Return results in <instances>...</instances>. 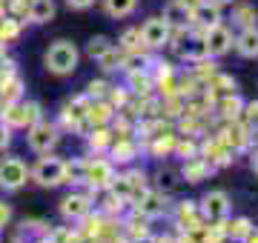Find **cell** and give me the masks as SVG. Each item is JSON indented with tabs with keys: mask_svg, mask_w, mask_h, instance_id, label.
I'll use <instances>...</instances> for the list:
<instances>
[{
	"mask_svg": "<svg viewBox=\"0 0 258 243\" xmlns=\"http://www.w3.org/2000/svg\"><path fill=\"white\" fill-rule=\"evenodd\" d=\"M249 166H252V172L258 175V149H255V155H252V160H249Z\"/></svg>",
	"mask_w": 258,
	"mask_h": 243,
	"instance_id": "ab89813d",
	"label": "cell"
},
{
	"mask_svg": "<svg viewBox=\"0 0 258 243\" xmlns=\"http://www.w3.org/2000/svg\"><path fill=\"white\" fill-rule=\"evenodd\" d=\"M89 141H92V146H95V149H103V146L109 143V132L103 129V126H98V129L92 132V138H89Z\"/></svg>",
	"mask_w": 258,
	"mask_h": 243,
	"instance_id": "1f68e13d",
	"label": "cell"
},
{
	"mask_svg": "<svg viewBox=\"0 0 258 243\" xmlns=\"http://www.w3.org/2000/svg\"><path fill=\"white\" fill-rule=\"evenodd\" d=\"M26 143L29 149L37 152V155H49L57 146V129L46 120H37L26 129Z\"/></svg>",
	"mask_w": 258,
	"mask_h": 243,
	"instance_id": "277c9868",
	"label": "cell"
},
{
	"mask_svg": "<svg viewBox=\"0 0 258 243\" xmlns=\"http://www.w3.org/2000/svg\"><path fill=\"white\" fill-rule=\"evenodd\" d=\"M78 60H81V52H78V46H75L72 40H55L46 49V57H43L46 69L57 77L72 75L75 69H78Z\"/></svg>",
	"mask_w": 258,
	"mask_h": 243,
	"instance_id": "6da1fadb",
	"label": "cell"
},
{
	"mask_svg": "<svg viewBox=\"0 0 258 243\" xmlns=\"http://www.w3.org/2000/svg\"><path fill=\"white\" fill-rule=\"evenodd\" d=\"M0 120L6 123L9 129H29L32 123L40 120V106L35 100H18V103H9V106H3V114H0Z\"/></svg>",
	"mask_w": 258,
	"mask_h": 243,
	"instance_id": "3957f363",
	"label": "cell"
},
{
	"mask_svg": "<svg viewBox=\"0 0 258 243\" xmlns=\"http://www.w3.org/2000/svg\"><path fill=\"white\" fill-rule=\"evenodd\" d=\"M20 94H23V80H20L15 72L6 77H0V103L9 106V103H18Z\"/></svg>",
	"mask_w": 258,
	"mask_h": 243,
	"instance_id": "5bb4252c",
	"label": "cell"
},
{
	"mask_svg": "<svg viewBox=\"0 0 258 243\" xmlns=\"http://www.w3.org/2000/svg\"><path fill=\"white\" fill-rule=\"evenodd\" d=\"M232 46L241 57H258V26L241 29V35L232 40Z\"/></svg>",
	"mask_w": 258,
	"mask_h": 243,
	"instance_id": "4fadbf2b",
	"label": "cell"
},
{
	"mask_svg": "<svg viewBox=\"0 0 258 243\" xmlns=\"http://www.w3.org/2000/svg\"><path fill=\"white\" fill-rule=\"evenodd\" d=\"M9 217H12V209H9L6 203H0V229L9 223Z\"/></svg>",
	"mask_w": 258,
	"mask_h": 243,
	"instance_id": "f35d334b",
	"label": "cell"
},
{
	"mask_svg": "<svg viewBox=\"0 0 258 243\" xmlns=\"http://www.w3.org/2000/svg\"><path fill=\"white\" fill-rule=\"evenodd\" d=\"M89 212H92V200L86 195H66L60 200V215L66 220H83Z\"/></svg>",
	"mask_w": 258,
	"mask_h": 243,
	"instance_id": "7c38bea8",
	"label": "cell"
},
{
	"mask_svg": "<svg viewBox=\"0 0 258 243\" xmlns=\"http://www.w3.org/2000/svg\"><path fill=\"white\" fill-rule=\"evenodd\" d=\"M164 20L169 29H178V32H184L189 23H192V6L186 3V0H169L164 9Z\"/></svg>",
	"mask_w": 258,
	"mask_h": 243,
	"instance_id": "30bf717a",
	"label": "cell"
},
{
	"mask_svg": "<svg viewBox=\"0 0 258 243\" xmlns=\"http://www.w3.org/2000/svg\"><path fill=\"white\" fill-rule=\"evenodd\" d=\"M230 234H232V237H238V240L249 237V234H252V223H249V217H238V220H232V223H230Z\"/></svg>",
	"mask_w": 258,
	"mask_h": 243,
	"instance_id": "d4e9b609",
	"label": "cell"
},
{
	"mask_svg": "<svg viewBox=\"0 0 258 243\" xmlns=\"http://www.w3.org/2000/svg\"><path fill=\"white\" fill-rule=\"evenodd\" d=\"M29 20L37 23V26H43L49 20L55 18V0H29Z\"/></svg>",
	"mask_w": 258,
	"mask_h": 243,
	"instance_id": "9a60e30c",
	"label": "cell"
},
{
	"mask_svg": "<svg viewBox=\"0 0 258 243\" xmlns=\"http://www.w3.org/2000/svg\"><path fill=\"white\" fill-rule=\"evenodd\" d=\"M175 172H169V169H166V172H161V189H166V192H169V189H175Z\"/></svg>",
	"mask_w": 258,
	"mask_h": 243,
	"instance_id": "d6a6232c",
	"label": "cell"
},
{
	"mask_svg": "<svg viewBox=\"0 0 258 243\" xmlns=\"http://www.w3.org/2000/svg\"><path fill=\"white\" fill-rule=\"evenodd\" d=\"M138 32H141V43L149 49H164L169 43V35H172V29L166 26L164 18H149Z\"/></svg>",
	"mask_w": 258,
	"mask_h": 243,
	"instance_id": "52a82bcc",
	"label": "cell"
},
{
	"mask_svg": "<svg viewBox=\"0 0 258 243\" xmlns=\"http://www.w3.org/2000/svg\"><path fill=\"white\" fill-rule=\"evenodd\" d=\"M235 20H238V23H241L244 29H247V26H255L258 12L252 9V6H241V9H235Z\"/></svg>",
	"mask_w": 258,
	"mask_h": 243,
	"instance_id": "4316f807",
	"label": "cell"
},
{
	"mask_svg": "<svg viewBox=\"0 0 258 243\" xmlns=\"http://www.w3.org/2000/svg\"><path fill=\"white\" fill-rule=\"evenodd\" d=\"M192 23L201 32H207L210 26H215V23H221V6L215 3V0H201V3H195L192 6Z\"/></svg>",
	"mask_w": 258,
	"mask_h": 243,
	"instance_id": "8fae6325",
	"label": "cell"
},
{
	"mask_svg": "<svg viewBox=\"0 0 258 243\" xmlns=\"http://www.w3.org/2000/svg\"><path fill=\"white\" fill-rule=\"evenodd\" d=\"M132 155H135V146L126 141H118L115 143V160L118 163H126V160H132Z\"/></svg>",
	"mask_w": 258,
	"mask_h": 243,
	"instance_id": "f1b7e54d",
	"label": "cell"
},
{
	"mask_svg": "<svg viewBox=\"0 0 258 243\" xmlns=\"http://www.w3.org/2000/svg\"><path fill=\"white\" fill-rule=\"evenodd\" d=\"M224 109H227V114H230V117H235V114L244 109V106H241L238 97H232V100H224Z\"/></svg>",
	"mask_w": 258,
	"mask_h": 243,
	"instance_id": "e575fe53",
	"label": "cell"
},
{
	"mask_svg": "<svg viewBox=\"0 0 258 243\" xmlns=\"http://www.w3.org/2000/svg\"><path fill=\"white\" fill-rule=\"evenodd\" d=\"M241 112H244V120H247L249 126H252V129H258V100L247 103V106H244Z\"/></svg>",
	"mask_w": 258,
	"mask_h": 243,
	"instance_id": "4dcf8cb0",
	"label": "cell"
},
{
	"mask_svg": "<svg viewBox=\"0 0 258 243\" xmlns=\"http://www.w3.org/2000/svg\"><path fill=\"white\" fill-rule=\"evenodd\" d=\"M141 243H158V240H152V237H144V240H141Z\"/></svg>",
	"mask_w": 258,
	"mask_h": 243,
	"instance_id": "60d3db41",
	"label": "cell"
},
{
	"mask_svg": "<svg viewBox=\"0 0 258 243\" xmlns=\"http://www.w3.org/2000/svg\"><path fill=\"white\" fill-rule=\"evenodd\" d=\"M92 3H95V0H66V6H69V9H75V12H86Z\"/></svg>",
	"mask_w": 258,
	"mask_h": 243,
	"instance_id": "8d00e7d4",
	"label": "cell"
},
{
	"mask_svg": "<svg viewBox=\"0 0 258 243\" xmlns=\"http://www.w3.org/2000/svg\"><path fill=\"white\" fill-rule=\"evenodd\" d=\"M201 215L204 220L210 223H221L224 217L230 215V195L224 189H215V192H207L201 200Z\"/></svg>",
	"mask_w": 258,
	"mask_h": 243,
	"instance_id": "8992f818",
	"label": "cell"
},
{
	"mask_svg": "<svg viewBox=\"0 0 258 243\" xmlns=\"http://www.w3.org/2000/svg\"><path fill=\"white\" fill-rule=\"evenodd\" d=\"M18 32H20L18 20H12V18L0 20V43H3V46H6L9 40H15V38H18Z\"/></svg>",
	"mask_w": 258,
	"mask_h": 243,
	"instance_id": "cb8c5ba5",
	"label": "cell"
},
{
	"mask_svg": "<svg viewBox=\"0 0 258 243\" xmlns=\"http://www.w3.org/2000/svg\"><path fill=\"white\" fill-rule=\"evenodd\" d=\"M86 117H89L92 123H98V126H103V123L109 120V106H106V103H89Z\"/></svg>",
	"mask_w": 258,
	"mask_h": 243,
	"instance_id": "7402d4cb",
	"label": "cell"
},
{
	"mask_svg": "<svg viewBox=\"0 0 258 243\" xmlns=\"http://www.w3.org/2000/svg\"><path fill=\"white\" fill-rule=\"evenodd\" d=\"M9 143H12V129H9L3 120H0V149H6Z\"/></svg>",
	"mask_w": 258,
	"mask_h": 243,
	"instance_id": "d590c367",
	"label": "cell"
},
{
	"mask_svg": "<svg viewBox=\"0 0 258 243\" xmlns=\"http://www.w3.org/2000/svg\"><path fill=\"white\" fill-rule=\"evenodd\" d=\"M106 89H109V86L103 83V80H92V83H89V97H103Z\"/></svg>",
	"mask_w": 258,
	"mask_h": 243,
	"instance_id": "836d02e7",
	"label": "cell"
},
{
	"mask_svg": "<svg viewBox=\"0 0 258 243\" xmlns=\"http://www.w3.org/2000/svg\"><path fill=\"white\" fill-rule=\"evenodd\" d=\"M112 180H115V169L106 160H86V169H83V183H89L95 189H109Z\"/></svg>",
	"mask_w": 258,
	"mask_h": 243,
	"instance_id": "9c48e42d",
	"label": "cell"
},
{
	"mask_svg": "<svg viewBox=\"0 0 258 243\" xmlns=\"http://www.w3.org/2000/svg\"><path fill=\"white\" fill-rule=\"evenodd\" d=\"M215 3H232V0H215Z\"/></svg>",
	"mask_w": 258,
	"mask_h": 243,
	"instance_id": "b9f144b4",
	"label": "cell"
},
{
	"mask_svg": "<svg viewBox=\"0 0 258 243\" xmlns=\"http://www.w3.org/2000/svg\"><path fill=\"white\" fill-rule=\"evenodd\" d=\"M123 69L126 72H147L149 66H152V57L149 55H141V49H135V52H129V55H123Z\"/></svg>",
	"mask_w": 258,
	"mask_h": 243,
	"instance_id": "d6986e66",
	"label": "cell"
},
{
	"mask_svg": "<svg viewBox=\"0 0 258 243\" xmlns=\"http://www.w3.org/2000/svg\"><path fill=\"white\" fill-rule=\"evenodd\" d=\"M83 169H86V160L66 163V183H83Z\"/></svg>",
	"mask_w": 258,
	"mask_h": 243,
	"instance_id": "484cf974",
	"label": "cell"
},
{
	"mask_svg": "<svg viewBox=\"0 0 258 243\" xmlns=\"http://www.w3.org/2000/svg\"><path fill=\"white\" fill-rule=\"evenodd\" d=\"M29 169L20 158H3L0 160V189L6 192H18L20 186H26Z\"/></svg>",
	"mask_w": 258,
	"mask_h": 243,
	"instance_id": "5b68a950",
	"label": "cell"
},
{
	"mask_svg": "<svg viewBox=\"0 0 258 243\" xmlns=\"http://www.w3.org/2000/svg\"><path fill=\"white\" fill-rule=\"evenodd\" d=\"M103 9L109 18H129L132 12L138 9V0H103Z\"/></svg>",
	"mask_w": 258,
	"mask_h": 243,
	"instance_id": "ac0fdd59",
	"label": "cell"
},
{
	"mask_svg": "<svg viewBox=\"0 0 258 243\" xmlns=\"http://www.w3.org/2000/svg\"><path fill=\"white\" fill-rule=\"evenodd\" d=\"M204 43H207V55L210 57H221L232 49V32L224 23H215L204 32Z\"/></svg>",
	"mask_w": 258,
	"mask_h": 243,
	"instance_id": "ba28073f",
	"label": "cell"
},
{
	"mask_svg": "<svg viewBox=\"0 0 258 243\" xmlns=\"http://www.w3.org/2000/svg\"><path fill=\"white\" fill-rule=\"evenodd\" d=\"M138 212L147 217H155L164 212V197L155 195V192H141L138 195Z\"/></svg>",
	"mask_w": 258,
	"mask_h": 243,
	"instance_id": "2e32d148",
	"label": "cell"
},
{
	"mask_svg": "<svg viewBox=\"0 0 258 243\" xmlns=\"http://www.w3.org/2000/svg\"><path fill=\"white\" fill-rule=\"evenodd\" d=\"M141 43V32L138 29H129V32H123V38H120L118 49H126V52H135Z\"/></svg>",
	"mask_w": 258,
	"mask_h": 243,
	"instance_id": "83f0119b",
	"label": "cell"
},
{
	"mask_svg": "<svg viewBox=\"0 0 258 243\" xmlns=\"http://www.w3.org/2000/svg\"><path fill=\"white\" fill-rule=\"evenodd\" d=\"M29 178L35 180L37 186H43V189L60 186V183H66V160L55 158V155L49 152V155H43L35 166L29 169Z\"/></svg>",
	"mask_w": 258,
	"mask_h": 243,
	"instance_id": "7a4b0ae2",
	"label": "cell"
},
{
	"mask_svg": "<svg viewBox=\"0 0 258 243\" xmlns=\"http://www.w3.org/2000/svg\"><path fill=\"white\" fill-rule=\"evenodd\" d=\"M98 63H101V69H106V72H109V69H118V66L123 63V55H120V49H118V46H112L106 55L98 57Z\"/></svg>",
	"mask_w": 258,
	"mask_h": 243,
	"instance_id": "603a6c76",
	"label": "cell"
},
{
	"mask_svg": "<svg viewBox=\"0 0 258 243\" xmlns=\"http://www.w3.org/2000/svg\"><path fill=\"white\" fill-rule=\"evenodd\" d=\"M186 46H181L178 52H181V57H186V60H195V63H201V60H207V43H204V35L201 38H189L184 40Z\"/></svg>",
	"mask_w": 258,
	"mask_h": 243,
	"instance_id": "e0dca14e",
	"label": "cell"
},
{
	"mask_svg": "<svg viewBox=\"0 0 258 243\" xmlns=\"http://www.w3.org/2000/svg\"><path fill=\"white\" fill-rule=\"evenodd\" d=\"M184 178L189 180V183H198V180L207 178V163L198 158H189L186 160V166H184Z\"/></svg>",
	"mask_w": 258,
	"mask_h": 243,
	"instance_id": "ffe728a7",
	"label": "cell"
},
{
	"mask_svg": "<svg viewBox=\"0 0 258 243\" xmlns=\"http://www.w3.org/2000/svg\"><path fill=\"white\" fill-rule=\"evenodd\" d=\"M12 75V63H6V49H3V43H0V77Z\"/></svg>",
	"mask_w": 258,
	"mask_h": 243,
	"instance_id": "74e56055",
	"label": "cell"
},
{
	"mask_svg": "<svg viewBox=\"0 0 258 243\" xmlns=\"http://www.w3.org/2000/svg\"><path fill=\"white\" fill-rule=\"evenodd\" d=\"M129 80H132V86H135V92H147L149 86V77H147V72H129Z\"/></svg>",
	"mask_w": 258,
	"mask_h": 243,
	"instance_id": "f546056e",
	"label": "cell"
},
{
	"mask_svg": "<svg viewBox=\"0 0 258 243\" xmlns=\"http://www.w3.org/2000/svg\"><path fill=\"white\" fill-rule=\"evenodd\" d=\"M112 46H115V43H112L109 38H103V35H98V38H92V40H89V46H86V52H89V57H92V60H98V57H101V55H106V52H109Z\"/></svg>",
	"mask_w": 258,
	"mask_h": 243,
	"instance_id": "44dd1931",
	"label": "cell"
}]
</instances>
